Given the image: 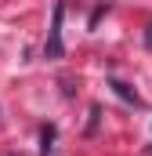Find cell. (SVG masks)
Returning a JSON list of instances; mask_svg holds the SVG:
<instances>
[{
  "instance_id": "obj_1",
  "label": "cell",
  "mask_w": 152,
  "mask_h": 156,
  "mask_svg": "<svg viewBox=\"0 0 152 156\" xmlns=\"http://www.w3.org/2000/svg\"><path fill=\"white\" fill-rule=\"evenodd\" d=\"M62 18H65V4H54V15H51V33H47V47L43 55L47 58H62Z\"/></svg>"
},
{
  "instance_id": "obj_2",
  "label": "cell",
  "mask_w": 152,
  "mask_h": 156,
  "mask_svg": "<svg viewBox=\"0 0 152 156\" xmlns=\"http://www.w3.org/2000/svg\"><path fill=\"white\" fill-rule=\"evenodd\" d=\"M109 87H112V91L119 94V98H123V102H134V105H138V91H134L130 83H123V80H112Z\"/></svg>"
},
{
  "instance_id": "obj_3",
  "label": "cell",
  "mask_w": 152,
  "mask_h": 156,
  "mask_svg": "<svg viewBox=\"0 0 152 156\" xmlns=\"http://www.w3.org/2000/svg\"><path fill=\"white\" fill-rule=\"evenodd\" d=\"M40 142H43L40 149H43V156H47L51 153V142H54V127H43V131H40Z\"/></svg>"
},
{
  "instance_id": "obj_4",
  "label": "cell",
  "mask_w": 152,
  "mask_h": 156,
  "mask_svg": "<svg viewBox=\"0 0 152 156\" xmlns=\"http://www.w3.org/2000/svg\"><path fill=\"white\" fill-rule=\"evenodd\" d=\"M145 47H149V51H152V22H149V26H145Z\"/></svg>"
}]
</instances>
